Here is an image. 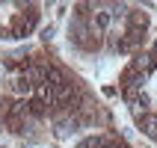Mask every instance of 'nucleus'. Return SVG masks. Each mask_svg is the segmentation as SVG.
<instances>
[{"label":"nucleus","mask_w":157,"mask_h":148,"mask_svg":"<svg viewBox=\"0 0 157 148\" xmlns=\"http://www.w3.org/2000/svg\"><path fill=\"white\" fill-rule=\"evenodd\" d=\"M131 68H136L140 74H145V77H148V71L157 68V53H154V51H140L136 56H133Z\"/></svg>","instance_id":"obj_1"},{"label":"nucleus","mask_w":157,"mask_h":148,"mask_svg":"<svg viewBox=\"0 0 157 148\" xmlns=\"http://www.w3.org/2000/svg\"><path fill=\"white\" fill-rule=\"evenodd\" d=\"M119 83H122V92H124V89H142V86H145V74H140L136 68H131V65H128V68L122 71Z\"/></svg>","instance_id":"obj_2"},{"label":"nucleus","mask_w":157,"mask_h":148,"mask_svg":"<svg viewBox=\"0 0 157 148\" xmlns=\"http://www.w3.org/2000/svg\"><path fill=\"white\" fill-rule=\"evenodd\" d=\"M21 74H24V83H27L30 89H36V86H42V83H44V65L30 62L27 68H21Z\"/></svg>","instance_id":"obj_3"},{"label":"nucleus","mask_w":157,"mask_h":148,"mask_svg":"<svg viewBox=\"0 0 157 148\" xmlns=\"http://www.w3.org/2000/svg\"><path fill=\"white\" fill-rule=\"evenodd\" d=\"M44 83L53 89H62L68 80H65V71L59 68V65H44Z\"/></svg>","instance_id":"obj_4"},{"label":"nucleus","mask_w":157,"mask_h":148,"mask_svg":"<svg viewBox=\"0 0 157 148\" xmlns=\"http://www.w3.org/2000/svg\"><path fill=\"white\" fill-rule=\"evenodd\" d=\"M136 124H140V131L145 133V136H151V139H157V116L154 113H145L136 119Z\"/></svg>","instance_id":"obj_5"},{"label":"nucleus","mask_w":157,"mask_h":148,"mask_svg":"<svg viewBox=\"0 0 157 148\" xmlns=\"http://www.w3.org/2000/svg\"><path fill=\"white\" fill-rule=\"evenodd\" d=\"M128 27L145 30V27H148V15H145V12H128Z\"/></svg>","instance_id":"obj_6"},{"label":"nucleus","mask_w":157,"mask_h":148,"mask_svg":"<svg viewBox=\"0 0 157 148\" xmlns=\"http://www.w3.org/2000/svg\"><path fill=\"white\" fill-rule=\"evenodd\" d=\"M48 110H51V107L44 104V101H39V98H30V116L42 119V116H48Z\"/></svg>","instance_id":"obj_7"},{"label":"nucleus","mask_w":157,"mask_h":148,"mask_svg":"<svg viewBox=\"0 0 157 148\" xmlns=\"http://www.w3.org/2000/svg\"><path fill=\"white\" fill-rule=\"evenodd\" d=\"M42 39H44V42H51V39H53V27H44V30H42Z\"/></svg>","instance_id":"obj_8"},{"label":"nucleus","mask_w":157,"mask_h":148,"mask_svg":"<svg viewBox=\"0 0 157 148\" xmlns=\"http://www.w3.org/2000/svg\"><path fill=\"white\" fill-rule=\"evenodd\" d=\"M151 51H154V53H157V39H154V47H151Z\"/></svg>","instance_id":"obj_9"}]
</instances>
